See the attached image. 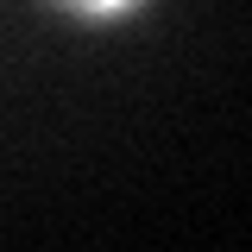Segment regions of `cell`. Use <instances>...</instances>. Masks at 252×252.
Instances as JSON below:
<instances>
[{"label":"cell","instance_id":"1","mask_svg":"<svg viewBox=\"0 0 252 252\" xmlns=\"http://www.w3.org/2000/svg\"><path fill=\"white\" fill-rule=\"evenodd\" d=\"M57 13L69 19H89V26H107V19H126V13H139L145 0H51Z\"/></svg>","mask_w":252,"mask_h":252}]
</instances>
